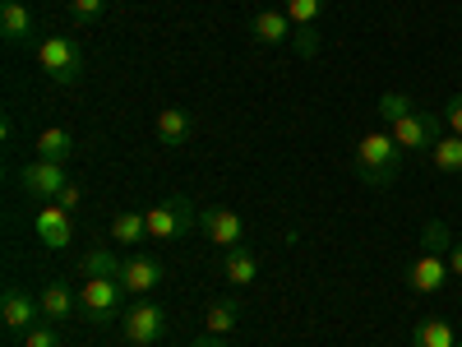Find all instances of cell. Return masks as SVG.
Returning <instances> with one entry per match:
<instances>
[{
    "mask_svg": "<svg viewBox=\"0 0 462 347\" xmlns=\"http://www.w3.org/2000/svg\"><path fill=\"white\" fill-rule=\"evenodd\" d=\"M356 172L365 185L383 190V185H393L398 172H402V148L389 130H365L361 144H356Z\"/></svg>",
    "mask_w": 462,
    "mask_h": 347,
    "instance_id": "1",
    "label": "cell"
},
{
    "mask_svg": "<svg viewBox=\"0 0 462 347\" xmlns=\"http://www.w3.org/2000/svg\"><path fill=\"white\" fill-rule=\"evenodd\" d=\"M37 65H42V74L51 84L69 89V84H79V74H84V52L74 37L56 33V37H42V47H37Z\"/></svg>",
    "mask_w": 462,
    "mask_h": 347,
    "instance_id": "2",
    "label": "cell"
},
{
    "mask_svg": "<svg viewBox=\"0 0 462 347\" xmlns=\"http://www.w3.org/2000/svg\"><path fill=\"white\" fill-rule=\"evenodd\" d=\"M143 218H148V241H176V237H185L189 227L199 222V209L189 204L185 195H171V200H162V204H152V209H143Z\"/></svg>",
    "mask_w": 462,
    "mask_h": 347,
    "instance_id": "3",
    "label": "cell"
},
{
    "mask_svg": "<svg viewBox=\"0 0 462 347\" xmlns=\"http://www.w3.org/2000/svg\"><path fill=\"white\" fill-rule=\"evenodd\" d=\"M444 130H448L444 116H439V111H420V107H416L411 116H402V121L389 126V135L398 139L402 153H430V148L444 139Z\"/></svg>",
    "mask_w": 462,
    "mask_h": 347,
    "instance_id": "4",
    "label": "cell"
},
{
    "mask_svg": "<svg viewBox=\"0 0 462 347\" xmlns=\"http://www.w3.org/2000/svg\"><path fill=\"white\" fill-rule=\"evenodd\" d=\"M121 278H84L79 287V305H84V320L88 324H111L121 315Z\"/></svg>",
    "mask_w": 462,
    "mask_h": 347,
    "instance_id": "5",
    "label": "cell"
},
{
    "mask_svg": "<svg viewBox=\"0 0 462 347\" xmlns=\"http://www.w3.org/2000/svg\"><path fill=\"white\" fill-rule=\"evenodd\" d=\"M199 231H204L213 246H222V250L245 246V222H241L236 209H226V204H208V209H199Z\"/></svg>",
    "mask_w": 462,
    "mask_h": 347,
    "instance_id": "6",
    "label": "cell"
},
{
    "mask_svg": "<svg viewBox=\"0 0 462 347\" xmlns=\"http://www.w3.org/2000/svg\"><path fill=\"white\" fill-rule=\"evenodd\" d=\"M167 333V311L158 301H148V296H134V305L125 311V338L134 347H148V342H158Z\"/></svg>",
    "mask_w": 462,
    "mask_h": 347,
    "instance_id": "7",
    "label": "cell"
},
{
    "mask_svg": "<svg viewBox=\"0 0 462 347\" xmlns=\"http://www.w3.org/2000/svg\"><path fill=\"white\" fill-rule=\"evenodd\" d=\"M37 320H47V315H42V301H37V296H28V292H19V287H10L5 296H0V324H5L10 338H23Z\"/></svg>",
    "mask_w": 462,
    "mask_h": 347,
    "instance_id": "8",
    "label": "cell"
},
{
    "mask_svg": "<svg viewBox=\"0 0 462 347\" xmlns=\"http://www.w3.org/2000/svg\"><path fill=\"white\" fill-rule=\"evenodd\" d=\"M32 231H37V241H42L47 250H65L74 241V218L60 204H42L32 213Z\"/></svg>",
    "mask_w": 462,
    "mask_h": 347,
    "instance_id": "9",
    "label": "cell"
},
{
    "mask_svg": "<svg viewBox=\"0 0 462 347\" xmlns=\"http://www.w3.org/2000/svg\"><path fill=\"white\" fill-rule=\"evenodd\" d=\"M19 181H23V190H28V195H37V200H56L60 190L69 185V176H65V163H47V158L28 163Z\"/></svg>",
    "mask_w": 462,
    "mask_h": 347,
    "instance_id": "10",
    "label": "cell"
},
{
    "mask_svg": "<svg viewBox=\"0 0 462 347\" xmlns=\"http://www.w3.org/2000/svg\"><path fill=\"white\" fill-rule=\"evenodd\" d=\"M0 37H5L10 47H28L37 37V19L23 0H5V5H0Z\"/></svg>",
    "mask_w": 462,
    "mask_h": 347,
    "instance_id": "11",
    "label": "cell"
},
{
    "mask_svg": "<svg viewBox=\"0 0 462 347\" xmlns=\"http://www.w3.org/2000/svg\"><path fill=\"white\" fill-rule=\"evenodd\" d=\"M121 287L134 292V296H152V292L162 287V264L152 259V255H134V259H125V268H121Z\"/></svg>",
    "mask_w": 462,
    "mask_h": 347,
    "instance_id": "12",
    "label": "cell"
},
{
    "mask_svg": "<svg viewBox=\"0 0 462 347\" xmlns=\"http://www.w3.org/2000/svg\"><path fill=\"white\" fill-rule=\"evenodd\" d=\"M448 259L444 255H420L411 268H407V283H411V292H420V296H430V292H444L448 287Z\"/></svg>",
    "mask_w": 462,
    "mask_h": 347,
    "instance_id": "13",
    "label": "cell"
},
{
    "mask_svg": "<svg viewBox=\"0 0 462 347\" xmlns=\"http://www.w3.org/2000/svg\"><path fill=\"white\" fill-rule=\"evenodd\" d=\"M250 37H254V42H263V47H282V42H291V37H296V23L287 19V10H259L250 19Z\"/></svg>",
    "mask_w": 462,
    "mask_h": 347,
    "instance_id": "14",
    "label": "cell"
},
{
    "mask_svg": "<svg viewBox=\"0 0 462 347\" xmlns=\"http://www.w3.org/2000/svg\"><path fill=\"white\" fill-rule=\"evenodd\" d=\"M152 135H158L162 148H185L189 139H195V116L180 111V107H167V111H158V126H152Z\"/></svg>",
    "mask_w": 462,
    "mask_h": 347,
    "instance_id": "15",
    "label": "cell"
},
{
    "mask_svg": "<svg viewBox=\"0 0 462 347\" xmlns=\"http://www.w3.org/2000/svg\"><path fill=\"white\" fill-rule=\"evenodd\" d=\"M222 274H226V283H231V287H250V283L259 278V255L250 250V241L222 255Z\"/></svg>",
    "mask_w": 462,
    "mask_h": 347,
    "instance_id": "16",
    "label": "cell"
},
{
    "mask_svg": "<svg viewBox=\"0 0 462 347\" xmlns=\"http://www.w3.org/2000/svg\"><path fill=\"white\" fill-rule=\"evenodd\" d=\"M37 301H42V315H47L51 324H65V320L74 315V305H79V296H74L65 283H47Z\"/></svg>",
    "mask_w": 462,
    "mask_h": 347,
    "instance_id": "17",
    "label": "cell"
},
{
    "mask_svg": "<svg viewBox=\"0 0 462 347\" xmlns=\"http://www.w3.org/2000/svg\"><path fill=\"white\" fill-rule=\"evenodd\" d=\"M32 148H37V158H47V163H69V153H74V135L69 130H60V126H51V130H42L32 139Z\"/></svg>",
    "mask_w": 462,
    "mask_h": 347,
    "instance_id": "18",
    "label": "cell"
},
{
    "mask_svg": "<svg viewBox=\"0 0 462 347\" xmlns=\"http://www.w3.org/2000/svg\"><path fill=\"white\" fill-rule=\"evenodd\" d=\"M411 347H457L453 338V324L439 320V315H426L416 329H411Z\"/></svg>",
    "mask_w": 462,
    "mask_h": 347,
    "instance_id": "19",
    "label": "cell"
},
{
    "mask_svg": "<svg viewBox=\"0 0 462 347\" xmlns=\"http://www.w3.org/2000/svg\"><path fill=\"white\" fill-rule=\"evenodd\" d=\"M236 324H241V301L236 296H213L208 301V333L226 338Z\"/></svg>",
    "mask_w": 462,
    "mask_h": 347,
    "instance_id": "20",
    "label": "cell"
},
{
    "mask_svg": "<svg viewBox=\"0 0 462 347\" xmlns=\"http://www.w3.org/2000/svg\"><path fill=\"white\" fill-rule=\"evenodd\" d=\"M121 268H125V259L116 255V250H102V246L79 259V274L84 278H121Z\"/></svg>",
    "mask_w": 462,
    "mask_h": 347,
    "instance_id": "21",
    "label": "cell"
},
{
    "mask_svg": "<svg viewBox=\"0 0 462 347\" xmlns=\"http://www.w3.org/2000/svg\"><path fill=\"white\" fill-rule=\"evenodd\" d=\"M148 237V218L143 213H116L111 218V241L116 246H139Z\"/></svg>",
    "mask_w": 462,
    "mask_h": 347,
    "instance_id": "22",
    "label": "cell"
},
{
    "mask_svg": "<svg viewBox=\"0 0 462 347\" xmlns=\"http://www.w3.org/2000/svg\"><path fill=\"white\" fill-rule=\"evenodd\" d=\"M430 153H435V167L444 176H462V135H444Z\"/></svg>",
    "mask_w": 462,
    "mask_h": 347,
    "instance_id": "23",
    "label": "cell"
},
{
    "mask_svg": "<svg viewBox=\"0 0 462 347\" xmlns=\"http://www.w3.org/2000/svg\"><path fill=\"white\" fill-rule=\"evenodd\" d=\"M324 5H328V0H287V19L296 28H315L319 14H324Z\"/></svg>",
    "mask_w": 462,
    "mask_h": 347,
    "instance_id": "24",
    "label": "cell"
},
{
    "mask_svg": "<svg viewBox=\"0 0 462 347\" xmlns=\"http://www.w3.org/2000/svg\"><path fill=\"white\" fill-rule=\"evenodd\" d=\"M411 111H416V102H411L407 93H383V98H379V116H383V126L402 121V116H411Z\"/></svg>",
    "mask_w": 462,
    "mask_h": 347,
    "instance_id": "25",
    "label": "cell"
},
{
    "mask_svg": "<svg viewBox=\"0 0 462 347\" xmlns=\"http://www.w3.org/2000/svg\"><path fill=\"white\" fill-rule=\"evenodd\" d=\"M420 241H426V250H430V255H448V246H453L444 222H426V227H420Z\"/></svg>",
    "mask_w": 462,
    "mask_h": 347,
    "instance_id": "26",
    "label": "cell"
},
{
    "mask_svg": "<svg viewBox=\"0 0 462 347\" xmlns=\"http://www.w3.org/2000/svg\"><path fill=\"white\" fill-rule=\"evenodd\" d=\"M19 342H23V347H60V333H56V324L47 320V324H32Z\"/></svg>",
    "mask_w": 462,
    "mask_h": 347,
    "instance_id": "27",
    "label": "cell"
},
{
    "mask_svg": "<svg viewBox=\"0 0 462 347\" xmlns=\"http://www.w3.org/2000/svg\"><path fill=\"white\" fill-rule=\"evenodd\" d=\"M106 14V0H69V19L74 23H93Z\"/></svg>",
    "mask_w": 462,
    "mask_h": 347,
    "instance_id": "28",
    "label": "cell"
},
{
    "mask_svg": "<svg viewBox=\"0 0 462 347\" xmlns=\"http://www.w3.org/2000/svg\"><path fill=\"white\" fill-rule=\"evenodd\" d=\"M444 126H448V135H462V93L448 98V107H444Z\"/></svg>",
    "mask_w": 462,
    "mask_h": 347,
    "instance_id": "29",
    "label": "cell"
},
{
    "mask_svg": "<svg viewBox=\"0 0 462 347\" xmlns=\"http://www.w3.org/2000/svg\"><path fill=\"white\" fill-rule=\"evenodd\" d=\"M56 204H60V209H69V213L79 209V204H84V190H79V181H69V185L60 190V195H56Z\"/></svg>",
    "mask_w": 462,
    "mask_h": 347,
    "instance_id": "30",
    "label": "cell"
},
{
    "mask_svg": "<svg viewBox=\"0 0 462 347\" xmlns=\"http://www.w3.org/2000/svg\"><path fill=\"white\" fill-rule=\"evenodd\" d=\"M444 259H448V274H453V278H462V241H453Z\"/></svg>",
    "mask_w": 462,
    "mask_h": 347,
    "instance_id": "31",
    "label": "cell"
},
{
    "mask_svg": "<svg viewBox=\"0 0 462 347\" xmlns=\"http://www.w3.org/2000/svg\"><path fill=\"white\" fill-rule=\"evenodd\" d=\"M189 347H226V342H222L217 333H208V338H199V342H189Z\"/></svg>",
    "mask_w": 462,
    "mask_h": 347,
    "instance_id": "32",
    "label": "cell"
},
{
    "mask_svg": "<svg viewBox=\"0 0 462 347\" xmlns=\"http://www.w3.org/2000/svg\"><path fill=\"white\" fill-rule=\"evenodd\" d=\"M457 347H462V342H457Z\"/></svg>",
    "mask_w": 462,
    "mask_h": 347,
    "instance_id": "33",
    "label": "cell"
}]
</instances>
